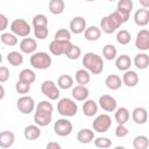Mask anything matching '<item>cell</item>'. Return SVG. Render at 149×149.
I'll return each mask as SVG.
<instances>
[{"mask_svg":"<svg viewBox=\"0 0 149 149\" xmlns=\"http://www.w3.org/2000/svg\"><path fill=\"white\" fill-rule=\"evenodd\" d=\"M83 65L92 74H100L104 71V61L101 56L94 52H86L83 56Z\"/></svg>","mask_w":149,"mask_h":149,"instance_id":"cell-1","label":"cell"},{"mask_svg":"<svg viewBox=\"0 0 149 149\" xmlns=\"http://www.w3.org/2000/svg\"><path fill=\"white\" fill-rule=\"evenodd\" d=\"M30 65L34 68V69H37V70H45V69H49L51 63H52V59H51V56L44 51H35L34 54H31L30 56Z\"/></svg>","mask_w":149,"mask_h":149,"instance_id":"cell-2","label":"cell"},{"mask_svg":"<svg viewBox=\"0 0 149 149\" xmlns=\"http://www.w3.org/2000/svg\"><path fill=\"white\" fill-rule=\"evenodd\" d=\"M57 112L64 118H71L77 114L78 105L71 98H62L57 104Z\"/></svg>","mask_w":149,"mask_h":149,"instance_id":"cell-3","label":"cell"},{"mask_svg":"<svg viewBox=\"0 0 149 149\" xmlns=\"http://www.w3.org/2000/svg\"><path fill=\"white\" fill-rule=\"evenodd\" d=\"M10 31L13 34H15L16 36L27 37L30 34L31 28H30V24L26 20H23V19H15L10 23Z\"/></svg>","mask_w":149,"mask_h":149,"instance_id":"cell-4","label":"cell"},{"mask_svg":"<svg viewBox=\"0 0 149 149\" xmlns=\"http://www.w3.org/2000/svg\"><path fill=\"white\" fill-rule=\"evenodd\" d=\"M41 92L50 100H57L59 98V87L54 80H44L41 85Z\"/></svg>","mask_w":149,"mask_h":149,"instance_id":"cell-5","label":"cell"},{"mask_svg":"<svg viewBox=\"0 0 149 149\" xmlns=\"http://www.w3.org/2000/svg\"><path fill=\"white\" fill-rule=\"evenodd\" d=\"M111 126H112V119L108 114H100L92 122L93 130L97 133H106L111 128Z\"/></svg>","mask_w":149,"mask_h":149,"instance_id":"cell-6","label":"cell"},{"mask_svg":"<svg viewBox=\"0 0 149 149\" xmlns=\"http://www.w3.org/2000/svg\"><path fill=\"white\" fill-rule=\"evenodd\" d=\"M72 129H73V126L71 123V121H69L66 118H62V119H58L55 125H54V132L55 134H57L58 136H69L71 133H72Z\"/></svg>","mask_w":149,"mask_h":149,"instance_id":"cell-7","label":"cell"},{"mask_svg":"<svg viewBox=\"0 0 149 149\" xmlns=\"http://www.w3.org/2000/svg\"><path fill=\"white\" fill-rule=\"evenodd\" d=\"M16 107L22 114H30L35 109V101L30 95L23 94L16 101Z\"/></svg>","mask_w":149,"mask_h":149,"instance_id":"cell-8","label":"cell"},{"mask_svg":"<svg viewBox=\"0 0 149 149\" xmlns=\"http://www.w3.org/2000/svg\"><path fill=\"white\" fill-rule=\"evenodd\" d=\"M71 42L66 41V40H52L49 44V50L52 55L55 56H59V55H64L68 50V48L70 47Z\"/></svg>","mask_w":149,"mask_h":149,"instance_id":"cell-9","label":"cell"},{"mask_svg":"<svg viewBox=\"0 0 149 149\" xmlns=\"http://www.w3.org/2000/svg\"><path fill=\"white\" fill-rule=\"evenodd\" d=\"M135 47L141 51L149 50V31L147 29H141L135 40Z\"/></svg>","mask_w":149,"mask_h":149,"instance_id":"cell-10","label":"cell"},{"mask_svg":"<svg viewBox=\"0 0 149 149\" xmlns=\"http://www.w3.org/2000/svg\"><path fill=\"white\" fill-rule=\"evenodd\" d=\"M99 106L106 111V112H114L116 109V106H118V102L115 100L114 97L109 95V94H102L99 97Z\"/></svg>","mask_w":149,"mask_h":149,"instance_id":"cell-11","label":"cell"},{"mask_svg":"<svg viewBox=\"0 0 149 149\" xmlns=\"http://www.w3.org/2000/svg\"><path fill=\"white\" fill-rule=\"evenodd\" d=\"M69 30L74 34V35H78V34H81L84 33V30L86 29V20L83 17V16H74L71 21H70V26H69Z\"/></svg>","mask_w":149,"mask_h":149,"instance_id":"cell-12","label":"cell"},{"mask_svg":"<svg viewBox=\"0 0 149 149\" xmlns=\"http://www.w3.org/2000/svg\"><path fill=\"white\" fill-rule=\"evenodd\" d=\"M37 49V42L35 38L31 37H23L22 41L20 42V50L23 54H28L31 55L36 51Z\"/></svg>","mask_w":149,"mask_h":149,"instance_id":"cell-13","label":"cell"},{"mask_svg":"<svg viewBox=\"0 0 149 149\" xmlns=\"http://www.w3.org/2000/svg\"><path fill=\"white\" fill-rule=\"evenodd\" d=\"M129 13H126V12H122V10H119V9H116V10H114L113 13H111L109 15H107L109 19H111V21L116 26V28H119L120 26H122L123 23H126L127 21H128V19H129Z\"/></svg>","mask_w":149,"mask_h":149,"instance_id":"cell-14","label":"cell"},{"mask_svg":"<svg viewBox=\"0 0 149 149\" xmlns=\"http://www.w3.org/2000/svg\"><path fill=\"white\" fill-rule=\"evenodd\" d=\"M125 73L122 74V84H125L127 87H135L137 84H139V80H140V78H139V74L135 72V71H133V70H126V71H123Z\"/></svg>","mask_w":149,"mask_h":149,"instance_id":"cell-15","label":"cell"},{"mask_svg":"<svg viewBox=\"0 0 149 149\" xmlns=\"http://www.w3.org/2000/svg\"><path fill=\"white\" fill-rule=\"evenodd\" d=\"M132 119L136 125H144L148 121V112L144 107H135L132 112Z\"/></svg>","mask_w":149,"mask_h":149,"instance_id":"cell-16","label":"cell"},{"mask_svg":"<svg viewBox=\"0 0 149 149\" xmlns=\"http://www.w3.org/2000/svg\"><path fill=\"white\" fill-rule=\"evenodd\" d=\"M71 94H72V98L74 100H77V101H85L88 98L90 91H88V88L85 85H77V86L72 87Z\"/></svg>","mask_w":149,"mask_h":149,"instance_id":"cell-17","label":"cell"},{"mask_svg":"<svg viewBox=\"0 0 149 149\" xmlns=\"http://www.w3.org/2000/svg\"><path fill=\"white\" fill-rule=\"evenodd\" d=\"M134 21L139 27H146L149 23V10L147 8H140L134 14Z\"/></svg>","mask_w":149,"mask_h":149,"instance_id":"cell-18","label":"cell"},{"mask_svg":"<svg viewBox=\"0 0 149 149\" xmlns=\"http://www.w3.org/2000/svg\"><path fill=\"white\" fill-rule=\"evenodd\" d=\"M51 119H52V114H50V113L36 111L34 114V122H35V125H37L40 127H45V126L50 125Z\"/></svg>","mask_w":149,"mask_h":149,"instance_id":"cell-19","label":"cell"},{"mask_svg":"<svg viewBox=\"0 0 149 149\" xmlns=\"http://www.w3.org/2000/svg\"><path fill=\"white\" fill-rule=\"evenodd\" d=\"M23 136L28 141H35L41 136V129L37 125H29L23 130Z\"/></svg>","mask_w":149,"mask_h":149,"instance_id":"cell-20","label":"cell"},{"mask_svg":"<svg viewBox=\"0 0 149 149\" xmlns=\"http://www.w3.org/2000/svg\"><path fill=\"white\" fill-rule=\"evenodd\" d=\"M15 135L10 130H3L0 133V147L1 148H10L14 144Z\"/></svg>","mask_w":149,"mask_h":149,"instance_id":"cell-21","label":"cell"},{"mask_svg":"<svg viewBox=\"0 0 149 149\" xmlns=\"http://www.w3.org/2000/svg\"><path fill=\"white\" fill-rule=\"evenodd\" d=\"M77 140L83 144H87L94 140V132L90 128H83L77 133Z\"/></svg>","mask_w":149,"mask_h":149,"instance_id":"cell-22","label":"cell"},{"mask_svg":"<svg viewBox=\"0 0 149 149\" xmlns=\"http://www.w3.org/2000/svg\"><path fill=\"white\" fill-rule=\"evenodd\" d=\"M132 64H133V61L130 59V57L128 55H120V56L115 57V65H116V69L120 71L129 70Z\"/></svg>","mask_w":149,"mask_h":149,"instance_id":"cell-23","label":"cell"},{"mask_svg":"<svg viewBox=\"0 0 149 149\" xmlns=\"http://www.w3.org/2000/svg\"><path fill=\"white\" fill-rule=\"evenodd\" d=\"M98 112V104L92 100V99H86L85 102L83 104V113L85 116L91 118L93 115H95Z\"/></svg>","mask_w":149,"mask_h":149,"instance_id":"cell-24","label":"cell"},{"mask_svg":"<svg viewBox=\"0 0 149 149\" xmlns=\"http://www.w3.org/2000/svg\"><path fill=\"white\" fill-rule=\"evenodd\" d=\"M130 118V113L128 111V108L126 107H119L115 109V114H114V119L118 122V125H126L128 122Z\"/></svg>","mask_w":149,"mask_h":149,"instance_id":"cell-25","label":"cell"},{"mask_svg":"<svg viewBox=\"0 0 149 149\" xmlns=\"http://www.w3.org/2000/svg\"><path fill=\"white\" fill-rule=\"evenodd\" d=\"M101 36V30L100 28L95 27V26H91V27H86V29L84 30V37L87 41H98Z\"/></svg>","mask_w":149,"mask_h":149,"instance_id":"cell-26","label":"cell"},{"mask_svg":"<svg viewBox=\"0 0 149 149\" xmlns=\"http://www.w3.org/2000/svg\"><path fill=\"white\" fill-rule=\"evenodd\" d=\"M134 65L140 69V70H146L149 66V56L146 52H140L137 55H135L134 61H133Z\"/></svg>","mask_w":149,"mask_h":149,"instance_id":"cell-27","label":"cell"},{"mask_svg":"<svg viewBox=\"0 0 149 149\" xmlns=\"http://www.w3.org/2000/svg\"><path fill=\"white\" fill-rule=\"evenodd\" d=\"M105 84H106L107 88H109L112 91H116L121 87L122 80H121V77H119L118 74H109L106 77Z\"/></svg>","mask_w":149,"mask_h":149,"instance_id":"cell-28","label":"cell"},{"mask_svg":"<svg viewBox=\"0 0 149 149\" xmlns=\"http://www.w3.org/2000/svg\"><path fill=\"white\" fill-rule=\"evenodd\" d=\"M49 12L54 15H59L65 9V2L64 0H50L49 1Z\"/></svg>","mask_w":149,"mask_h":149,"instance_id":"cell-29","label":"cell"},{"mask_svg":"<svg viewBox=\"0 0 149 149\" xmlns=\"http://www.w3.org/2000/svg\"><path fill=\"white\" fill-rule=\"evenodd\" d=\"M74 79H76L78 85H85L86 86V84H88L91 80V73L86 69H79L76 71Z\"/></svg>","mask_w":149,"mask_h":149,"instance_id":"cell-30","label":"cell"},{"mask_svg":"<svg viewBox=\"0 0 149 149\" xmlns=\"http://www.w3.org/2000/svg\"><path fill=\"white\" fill-rule=\"evenodd\" d=\"M116 26L111 21V19L108 16H104L100 20V30H102L106 34H113L116 30Z\"/></svg>","mask_w":149,"mask_h":149,"instance_id":"cell-31","label":"cell"},{"mask_svg":"<svg viewBox=\"0 0 149 149\" xmlns=\"http://www.w3.org/2000/svg\"><path fill=\"white\" fill-rule=\"evenodd\" d=\"M57 86L62 90H69L73 86V78L70 74H62L57 79Z\"/></svg>","mask_w":149,"mask_h":149,"instance_id":"cell-32","label":"cell"},{"mask_svg":"<svg viewBox=\"0 0 149 149\" xmlns=\"http://www.w3.org/2000/svg\"><path fill=\"white\" fill-rule=\"evenodd\" d=\"M0 41L5 44V45H8V47H14L19 43V40H17V36L15 34H13L12 31L9 33H2L1 36H0Z\"/></svg>","mask_w":149,"mask_h":149,"instance_id":"cell-33","label":"cell"},{"mask_svg":"<svg viewBox=\"0 0 149 149\" xmlns=\"http://www.w3.org/2000/svg\"><path fill=\"white\" fill-rule=\"evenodd\" d=\"M19 79L24 81V83H28V84H33L35 80H36V74L33 70L30 69H23L21 70V72L19 73Z\"/></svg>","mask_w":149,"mask_h":149,"instance_id":"cell-34","label":"cell"},{"mask_svg":"<svg viewBox=\"0 0 149 149\" xmlns=\"http://www.w3.org/2000/svg\"><path fill=\"white\" fill-rule=\"evenodd\" d=\"M7 61L13 66H19L23 63V56L19 51H10L7 55Z\"/></svg>","mask_w":149,"mask_h":149,"instance_id":"cell-35","label":"cell"},{"mask_svg":"<svg viewBox=\"0 0 149 149\" xmlns=\"http://www.w3.org/2000/svg\"><path fill=\"white\" fill-rule=\"evenodd\" d=\"M116 41H118V43L121 44V45H127V44H129L130 41H132V35H130V33H129L128 30L121 29V30H119V31L116 33Z\"/></svg>","mask_w":149,"mask_h":149,"instance_id":"cell-36","label":"cell"},{"mask_svg":"<svg viewBox=\"0 0 149 149\" xmlns=\"http://www.w3.org/2000/svg\"><path fill=\"white\" fill-rule=\"evenodd\" d=\"M116 54H118V50H116V48H115L113 44H106V45L102 48V56H104V58L107 59V61H113V59H115Z\"/></svg>","mask_w":149,"mask_h":149,"instance_id":"cell-37","label":"cell"},{"mask_svg":"<svg viewBox=\"0 0 149 149\" xmlns=\"http://www.w3.org/2000/svg\"><path fill=\"white\" fill-rule=\"evenodd\" d=\"M133 147L135 149H147L149 147V140L146 135H137L133 140Z\"/></svg>","mask_w":149,"mask_h":149,"instance_id":"cell-38","label":"cell"},{"mask_svg":"<svg viewBox=\"0 0 149 149\" xmlns=\"http://www.w3.org/2000/svg\"><path fill=\"white\" fill-rule=\"evenodd\" d=\"M69 59H72V61H74V59H78L79 57H80V55H81V50H80V48L78 47V45H76V44H70V47L68 48V50H66V52L64 54Z\"/></svg>","mask_w":149,"mask_h":149,"instance_id":"cell-39","label":"cell"},{"mask_svg":"<svg viewBox=\"0 0 149 149\" xmlns=\"http://www.w3.org/2000/svg\"><path fill=\"white\" fill-rule=\"evenodd\" d=\"M33 27H48V17L44 15V14H36L34 17H33Z\"/></svg>","mask_w":149,"mask_h":149,"instance_id":"cell-40","label":"cell"},{"mask_svg":"<svg viewBox=\"0 0 149 149\" xmlns=\"http://www.w3.org/2000/svg\"><path fill=\"white\" fill-rule=\"evenodd\" d=\"M133 6L134 5H133V1L132 0H119L118 1V5H116V9L130 14V12L133 9Z\"/></svg>","mask_w":149,"mask_h":149,"instance_id":"cell-41","label":"cell"},{"mask_svg":"<svg viewBox=\"0 0 149 149\" xmlns=\"http://www.w3.org/2000/svg\"><path fill=\"white\" fill-rule=\"evenodd\" d=\"M94 146L97 148H101V149H106V148H109L112 146V141L108 139V137H104V136H100V137H97L94 139Z\"/></svg>","mask_w":149,"mask_h":149,"instance_id":"cell-42","label":"cell"},{"mask_svg":"<svg viewBox=\"0 0 149 149\" xmlns=\"http://www.w3.org/2000/svg\"><path fill=\"white\" fill-rule=\"evenodd\" d=\"M15 90H16V92L19 93V94H27L29 91H30V84H28V83H24V81H22V80H17L16 81V84H15Z\"/></svg>","mask_w":149,"mask_h":149,"instance_id":"cell-43","label":"cell"},{"mask_svg":"<svg viewBox=\"0 0 149 149\" xmlns=\"http://www.w3.org/2000/svg\"><path fill=\"white\" fill-rule=\"evenodd\" d=\"M34 35L37 40H45L49 35V29H48V27H35Z\"/></svg>","mask_w":149,"mask_h":149,"instance_id":"cell-44","label":"cell"},{"mask_svg":"<svg viewBox=\"0 0 149 149\" xmlns=\"http://www.w3.org/2000/svg\"><path fill=\"white\" fill-rule=\"evenodd\" d=\"M36 111H40V112H45V113H50L52 114L54 112V107L51 105V102L47 101V100H42L37 104V107H36Z\"/></svg>","mask_w":149,"mask_h":149,"instance_id":"cell-45","label":"cell"},{"mask_svg":"<svg viewBox=\"0 0 149 149\" xmlns=\"http://www.w3.org/2000/svg\"><path fill=\"white\" fill-rule=\"evenodd\" d=\"M55 40H66V41H70L71 40V31L69 29L61 28V29H58L56 31Z\"/></svg>","mask_w":149,"mask_h":149,"instance_id":"cell-46","label":"cell"},{"mask_svg":"<svg viewBox=\"0 0 149 149\" xmlns=\"http://www.w3.org/2000/svg\"><path fill=\"white\" fill-rule=\"evenodd\" d=\"M129 133L128 128L126 127V125H118V127L115 128V136L119 139H122L125 136H127Z\"/></svg>","mask_w":149,"mask_h":149,"instance_id":"cell-47","label":"cell"},{"mask_svg":"<svg viewBox=\"0 0 149 149\" xmlns=\"http://www.w3.org/2000/svg\"><path fill=\"white\" fill-rule=\"evenodd\" d=\"M9 79V70L7 66H0V83H6Z\"/></svg>","mask_w":149,"mask_h":149,"instance_id":"cell-48","label":"cell"},{"mask_svg":"<svg viewBox=\"0 0 149 149\" xmlns=\"http://www.w3.org/2000/svg\"><path fill=\"white\" fill-rule=\"evenodd\" d=\"M8 27V19L6 15L0 13V31H3Z\"/></svg>","mask_w":149,"mask_h":149,"instance_id":"cell-49","label":"cell"},{"mask_svg":"<svg viewBox=\"0 0 149 149\" xmlns=\"http://www.w3.org/2000/svg\"><path fill=\"white\" fill-rule=\"evenodd\" d=\"M47 148L48 149H61V146L57 143V142H49L48 144H47Z\"/></svg>","mask_w":149,"mask_h":149,"instance_id":"cell-50","label":"cell"},{"mask_svg":"<svg viewBox=\"0 0 149 149\" xmlns=\"http://www.w3.org/2000/svg\"><path fill=\"white\" fill-rule=\"evenodd\" d=\"M140 1V5L142 6V8H147L149 7V0H139Z\"/></svg>","mask_w":149,"mask_h":149,"instance_id":"cell-51","label":"cell"},{"mask_svg":"<svg viewBox=\"0 0 149 149\" xmlns=\"http://www.w3.org/2000/svg\"><path fill=\"white\" fill-rule=\"evenodd\" d=\"M5 98V87L0 84V100H2Z\"/></svg>","mask_w":149,"mask_h":149,"instance_id":"cell-52","label":"cell"},{"mask_svg":"<svg viewBox=\"0 0 149 149\" xmlns=\"http://www.w3.org/2000/svg\"><path fill=\"white\" fill-rule=\"evenodd\" d=\"M1 62H2V55H1V52H0V64H1Z\"/></svg>","mask_w":149,"mask_h":149,"instance_id":"cell-53","label":"cell"},{"mask_svg":"<svg viewBox=\"0 0 149 149\" xmlns=\"http://www.w3.org/2000/svg\"><path fill=\"white\" fill-rule=\"evenodd\" d=\"M85 1H88V2H92V1H95V0H85Z\"/></svg>","mask_w":149,"mask_h":149,"instance_id":"cell-54","label":"cell"},{"mask_svg":"<svg viewBox=\"0 0 149 149\" xmlns=\"http://www.w3.org/2000/svg\"><path fill=\"white\" fill-rule=\"evenodd\" d=\"M108 1H115V0H108Z\"/></svg>","mask_w":149,"mask_h":149,"instance_id":"cell-55","label":"cell"}]
</instances>
